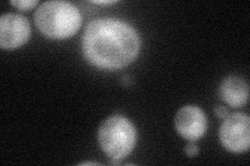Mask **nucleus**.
I'll return each mask as SVG.
<instances>
[{
    "label": "nucleus",
    "instance_id": "nucleus-9",
    "mask_svg": "<svg viewBox=\"0 0 250 166\" xmlns=\"http://www.w3.org/2000/svg\"><path fill=\"white\" fill-rule=\"evenodd\" d=\"M185 152L187 154V156L189 157H194L196 156L199 152V148L197 147L196 144H194V141H190L189 144H188L185 148Z\"/></svg>",
    "mask_w": 250,
    "mask_h": 166
},
{
    "label": "nucleus",
    "instance_id": "nucleus-4",
    "mask_svg": "<svg viewBox=\"0 0 250 166\" xmlns=\"http://www.w3.org/2000/svg\"><path fill=\"white\" fill-rule=\"evenodd\" d=\"M221 145L231 153L247 152L250 145V118L247 114L236 112L225 117L219 133Z\"/></svg>",
    "mask_w": 250,
    "mask_h": 166
},
{
    "label": "nucleus",
    "instance_id": "nucleus-7",
    "mask_svg": "<svg viewBox=\"0 0 250 166\" xmlns=\"http://www.w3.org/2000/svg\"><path fill=\"white\" fill-rule=\"evenodd\" d=\"M220 97L231 107H242L248 102L249 88L243 79L237 76L225 78L220 85Z\"/></svg>",
    "mask_w": 250,
    "mask_h": 166
},
{
    "label": "nucleus",
    "instance_id": "nucleus-6",
    "mask_svg": "<svg viewBox=\"0 0 250 166\" xmlns=\"http://www.w3.org/2000/svg\"><path fill=\"white\" fill-rule=\"evenodd\" d=\"M174 125L179 135L189 141L200 139L208 130L206 113L196 105H187L179 109Z\"/></svg>",
    "mask_w": 250,
    "mask_h": 166
},
{
    "label": "nucleus",
    "instance_id": "nucleus-3",
    "mask_svg": "<svg viewBox=\"0 0 250 166\" xmlns=\"http://www.w3.org/2000/svg\"><path fill=\"white\" fill-rule=\"evenodd\" d=\"M98 142L104 153L113 160H122L136 147L137 130L128 118L112 115L100 125Z\"/></svg>",
    "mask_w": 250,
    "mask_h": 166
},
{
    "label": "nucleus",
    "instance_id": "nucleus-12",
    "mask_svg": "<svg viewBox=\"0 0 250 166\" xmlns=\"http://www.w3.org/2000/svg\"><path fill=\"white\" fill-rule=\"evenodd\" d=\"M80 165H98V163L89 161V162H83V163H80Z\"/></svg>",
    "mask_w": 250,
    "mask_h": 166
},
{
    "label": "nucleus",
    "instance_id": "nucleus-5",
    "mask_svg": "<svg viewBox=\"0 0 250 166\" xmlns=\"http://www.w3.org/2000/svg\"><path fill=\"white\" fill-rule=\"evenodd\" d=\"M30 37V24L21 15L4 14L0 18V46L2 49H16L24 45Z\"/></svg>",
    "mask_w": 250,
    "mask_h": 166
},
{
    "label": "nucleus",
    "instance_id": "nucleus-10",
    "mask_svg": "<svg viewBox=\"0 0 250 166\" xmlns=\"http://www.w3.org/2000/svg\"><path fill=\"white\" fill-rule=\"evenodd\" d=\"M215 113L217 114V116H219L220 118H225L226 116L229 115V109L222 106V105H218L215 108Z\"/></svg>",
    "mask_w": 250,
    "mask_h": 166
},
{
    "label": "nucleus",
    "instance_id": "nucleus-11",
    "mask_svg": "<svg viewBox=\"0 0 250 166\" xmlns=\"http://www.w3.org/2000/svg\"><path fill=\"white\" fill-rule=\"evenodd\" d=\"M116 1L114 0H100V1H93V3H96V4H113Z\"/></svg>",
    "mask_w": 250,
    "mask_h": 166
},
{
    "label": "nucleus",
    "instance_id": "nucleus-2",
    "mask_svg": "<svg viewBox=\"0 0 250 166\" xmlns=\"http://www.w3.org/2000/svg\"><path fill=\"white\" fill-rule=\"evenodd\" d=\"M36 25L47 37L64 39L74 36L82 25L77 7L67 1H46L35 14Z\"/></svg>",
    "mask_w": 250,
    "mask_h": 166
},
{
    "label": "nucleus",
    "instance_id": "nucleus-1",
    "mask_svg": "<svg viewBox=\"0 0 250 166\" xmlns=\"http://www.w3.org/2000/svg\"><path fill=\"white\" fill-rule=\"evenodd\" d=\"M141 42L136 29L121 20L91 21L84 29L82 49L84 58L101 70H120L138 57Z\"/></svg>",
    "mask_w": 250,
    "mask_h": 166
},
{
    "label": "nucleus",
    "instance_id": "nucleus-8",
    "mask_svg": "<svg viewBox=\"0 0 250 166\" xmlns=\"http://www.w3.org/2000/svg\"><path fill=\"white\" fill-rule=\"evenodd\" d=\"M38 2V0H12L10 3L20 11H29L34 9Z\"/></svg>",
    "mask_w": 250,
    "mask_h": 166
}]
</instances>
